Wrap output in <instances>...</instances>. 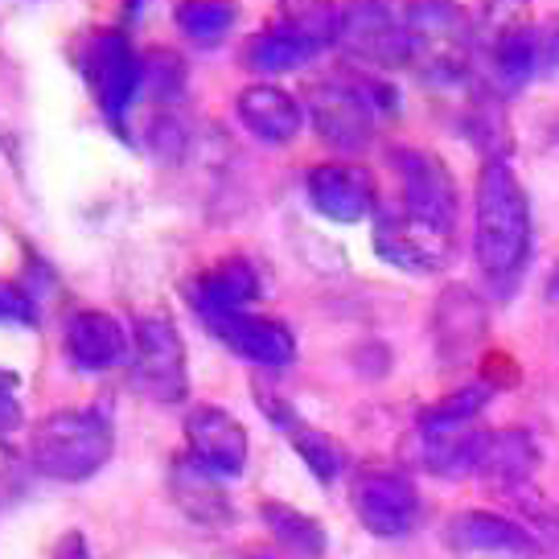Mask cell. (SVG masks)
I'll return each mask as SVG.
<instances>
[{
	"label": "cell",
	"instance_id": "1",
	"mask_svg": "<svg viewBox=\"0 0 559 559\" xmlns=\"http://www.w3.org/2000/svg\"><path fill=\"white\" fill-rule=\"evenodd\" d=\"M535 251L531 198L507 157H486L473 190V255L493 284H514Z\"/></svg>",
	"mask_w": 559,
	"mask_h": 559
},
{
	"label": "cell",
	"instance_id": "2",
	"mask_svg": "<svg viewBox=\"0 0 559 559\" xmlns=\"http://www.w3.org/2000/svg\"><path fill=\"white\" fill-rule=\"evenodd\" d=\"M116 453V428L99 407H62L29 432V461L53 481H87Z\"/></svg>",
	"mask_w": 559,
	"mask_h": 559
},
{
	"label": "cell",
	"instance_id": "3",
	"mask_svg": "<svg viewBox=\"0 0 559 559\" xmlns=\"http://www.w3.org/2000/svg\"><path fill=\"white\" fill-rule=\"evenodd\" d=\"M395 95L374 79H321L305 91V111L321 140L337 153H362L374 136V116L386 111Z\"/></svg>",
	"mask_w": 559,
	"mask_h": 559
},
{
	"label": "cell",
	"instance_id": "4",
	"mask_svg": "<svg viewBox=\"0 0 559 559\" xmlns=\"http://www.w3.org/2000/svg\"><path fill=\"white\" fill-rule=\"evenodd\" d=\"M132 383L157 403H181L190 395L186 342L169 313H140L132 321Z\"/></svg>",
	"mask_w": 559,
	"mask_h": 559
},
{
	"label": "cell",
	"instance_id": "5",
	"mask_svg": "<svg viewBox=\"0 0 559 559\" xmlns=\"http://www.w3.org/2000/svg\"><path fill=\"white\" fill-rule=\"evenodd\" d=\"M333 41H337L333 9H297V13H284L272 25H263L260 34L247 41L243 62L255 74H284V70L313 62Z\"/></svg>",
	"mask_w": 559,
	"mask_h": 559
},
{
	"label": "cell",
	"instance_id": "6",
	"mask_svg": "<svg viewBox=\"0 0 559 559\" xmlns=\"http://www.w3.org/2000/svg\"><path fill=\"white\" fill-rule=\"evenodd\" d=\"M374 251H379V260L400 272L432 276V272L449 267L456 243L453 227L407 214V210H391V214H379V223H374Z\"/></svg>",
	"mask_w": 559,
	"mask_h": 559
},
{
	"label": "cell",
	"instance_id": "7",
	"mask_svg": "<svg viewBox=\"0 0 559 559\" xmlns=\"http://www.w3.org/2000/svg\"><path fill=\"white\" fill-rule=\"evenodd\" d=\"M349 502L358 523L374 539H403L419 523V489L400 469H362L349 481Z\"/></svg>",
	"mask_w": 559,
	"mask_h": 559
},
{
	"label": "cell",
	"instance_id": "8",
	"mask_svg": "<svg viewBox=\"0 0 559 559\" xmlns=\"http://www.w3.org/2000/svg\"><path fill=\"white\" fill-rule=\"evenodd\" d=\"M87 74L95 99H99V111L111 120L116 132H123V120L136 107V95L144 87V53H136L123 29H104L91 41Z\"/></svg>",
	"mask_w": 559,
	"mask_h": 559
},
{
	"label": "cell",
	"instance_id": "9",
	"mask_svg": "<svg viewBox=\"0 0 559 559\" xmlns=\"http://www.w3.org/2000/svg\"><path fill=\"white\" fill-rule=\"evenodd\" d=\"M186 449H190L186 456L198 461L206 473H214L218 481H230V477H243L251 440H247V428L230 416L227 407L202 403L186 416Z\"/></svg>",
	"mask_w": 559,
	"mask_h": 559
},
{
	"label": "cell",
	"instance_id": "10",
	"mask_svg": "<svg viewBox=\"0 0 559 559\" xmlns=\"http://www.w3.org/2000/svg\"><path fill=\"white\" fill-rule=\"evenodd\" d=\"M391 165H395V174H400L403 210L453 227L456 202H461V198H456V181H453V174H449V165H444L437 153H428V148H395V153H391Z\"/></svg>",
	"mask_w": 559,
	"mask_h": 559
},
{
	"label": "cell",
	"instance_id": "11",
	"mask_svg": "<svg viewBox=\"0 0 559 559\" xmlns=\"http://www.w3.org/2000/svg\"><path fill=\"white\" fill-rule=\"evenodd\" d=\"M305 198L309 206L330 218V223H362L367 214H374V177L362 165H349V160H325L313 165L305 177Z\"/></svg>",
	"mask_w": 559,
	"mask_h": 559
},
{
	"label": "cell",
	"instance_id": "12",
	"mask_svg": "<svg viewBox=\"0 0 559 559\" xmlns=\"http://www.w3.org/2000/svg\"><path fill=\"white\" fill-rule=\"evenodd\" d=\"M337 46L362 62H407V21L386 4H354L337 13Z\"/></svg>",
	"mask_w": 559,
	"mask_h": 559
},
{
	"label": "cell",
	"instance_id": "13",
	"mask_svg": "<svg viewBox=\"0 0 559 559\" xmlns=\"http://www.w3.org/2000/svg\"><path fill=\"white\" fill-rule=\"evenodd\" d=\"M263 280L255 272V263L243 260V255H230V260L206 267L202 276H193L186 284V297L198 309L202 321H223V317L247 313L251 300H260Z\"/></svg>",
	"mask_w": 559,
	"mask_h": 559
},
{
	"label": "cell",
	"instance_id": "14",
	"mask_svg": "<svg viewBox=\"0 0 559 559\" xmlns=\"http://www.w3.org/2000/svg\"><path fill=\"white\" fill-rule=\"evenodd\" d=\"M210 330L223 346H230L239 358H247V362H255L263 370H284L293 367V358H297V337L276 317L235 313L223 317V321H210Z\"/></svg>",
	"mask_w": 559,
	"mask_h": 559
},
{
	"label": "cell",
	"instance_id": "15",
	"mask_svg": "<svg viewBox=\"0 0 559 559\" xmlns=\"http://www.w3.org/2000/svg\"><path fill=\"white\" fill-rule=\"evenodd\" d=\"M67 358L83 374H104L128 358V330L104 309H79L67 317Z\"/></svg>",
	"mask_w": 559,
	"mask_h": 559
},
{
	"label": "cell",
	"instance_id": "16",
	"mask_svg": "<svg viewBox=\"0 0 559 559\" xmlns=\"http://www.w3.org/2000/svg\"><path fill=\"white\" fill-rule=\"evenodd\" d=\"M235 111L247 132L263 144H288L300 136V123H305V104L276 83H247L235 95Z\"/></svg>",
	"mask_w": 559,
	"mask_h": 559
},
{
	"label": "cell",
	"instance_id": "17",
	"mask_svg": "<svg viewBox=\"0 0 559 559\" xmlns=\"http://www.w3.org/2000/svg\"><path fill=\"white\" fill-rule=\"evenodd\" d=\"M449 543L465 556H535V539L523 523L493 510H465L449 519Z\"/></svg>",
	"mask_w": 559,
	"mask_h": 559
},
{
	"label": "cell",
	"instance_id": "18",
	"mask_svg": "<svg viewBox=\"0 0 559 559\" xmlns=\"http://www.w3.org/2000/svg\"><path fill=\"white\" fill-rule=\"evenodd\" d=\"M169 493H174L177 510L198 526H227L235 519L227 493L218 486V477L206 473L190 456H177L169 469Z\"/></svg>",
	"mask_w": 559,
	"mask_h": 559
},
{
	"label": "cell",
	"instance_id": "19",
	"mask_svg": "<svg viewBox=\"0 0 559 559\" xmlns=\"http://www.w3.org/2000/svg\"><path fill=\"white\" fill-rule=\"evenodd\" d=\"M481 444L486 432L477 424H419V449H424V465L440 477H473L477 461H481Z\"/></svg>",
	"mask_w": 559,
	"mask_h": 559
},
{
	"label": "cell",
	"instance_id": "20",
	"mask_svg": "<svg viewBox=\"0 0 559 559\" xmlns=\"http://www.w3.org/2000/svg\"><path fill=\"white\" fill-rule=\"evenodd\" d=\"M539 465V444L526 428H498L486 432L481 444V461H477V477H486L489 486L514 489Z\"/></svg>",
	"mask_w": 559,
	"mask_h": 559
},
{
	"label": "cell",
	"instance_id": "21",
	"mask_svg": "<svg viewBox=\"0 0 559 559\" xmlns=\"http://www.w3.org/2000/svg\"><path fill=\"white\" fill-rule=\"evenodd\" d=\"M260 407L276 419L280 428H284L288 444L297 449L300 461L309 465V473H313L317 481H325V486H330L333 477H342V469H346V449H342L337 440L325 437V432H321V428H313V424L297 419L288 407H280V403H272V400H260Z\"/></svg>",
	"mask_w": 559,
	"mask_h": 559
},
{
	"label": "cell",
	"instance_id": "22",
	"mask_svg": "<svg viewBox=\"0 0 559 559\" xmlns=\"http://www.w3.org/2000/svg\"><path fill=\"white\" fill-rule=\"evenodd\" d=\"M432 330H437V342H440V354H444V358L465 354V349L486 333V305L477 300L473 288L453 284V288H444V297H440L437 317H432Z\"/></svg>",
	"mask_w": 559,
	"mask_h": 559
},
{
	"label": "cell",
	"instance_id": "23",
	"mask_svg": "<svg viewBox=\"0 0 559 559\" xmlns=\"http://www.w3.org/2000/svg\"><path fill=\"white\" fill-rule=\"evenodd\" d=\"M493 74L507 91L526 87L539 79V25L535 21H514L493 41Z\"/></svg>",
	"mask_w": 559,
	"mask_h": 559
},
{
	"label": "cell",
	"instance_id": "24",
	"mask_svg": "<svg viewBox=\"0 0 559 559\" xmlns=\"http://www.w3.org/2000/svg\"><path fill=\"white\" fill-rule=\"evenodd\" d=\"M260 519H263V526L272 531V539H276L288 556L321 559V556H325V547H330V539H325V526L317 523L313 514L288 507V502H276V498L260 502Z\"/></svg>",
	"mask_w": 559,
	"mask_h": 559
},
{
	"label": "cell",
	"instance_id": "25",
	"mask_svg": "<svg viewBox=\"0 0 559 559\" xmlns=\"http://www.w3.org/2000/svg\"><path fill=\"white\" fill-rule=\"evenodd\" d=\"M235 21H239L235 4H181L177 9V29L202 50L223 46V37L235 29Z\"/></svg>",
	"mask_w": 559,
	"mask_h": 559
},
{
	"label": "cell",
	"instance_id": "26",
	"mask_svg": "<svg viewBox=\"0 0 559 559\" xmlns=\"http://www.w3.org/2000/svg\"><path fill=\"white\" fill-rule=\"evenodd\" d=\"M486 403H489V386L469 383V386H461V391H453V395H444L440 403H432V407H424V412H419V424H449V428L473 424V419L486 412Z\"/></svg>",
	"mask_w": 559,
	"mask_h": 559
},
{
	"label": "cell",
	"instance_id": "27",
	"mask_svg": "<svg viewBox=\"0 0 559 559\" xmlns=\"http://www.w3.org/2000/svg\"><path fill=\"white\" fill-rule=\"evenodd\" d=\"M25 428V403H21L17 370L0 367V444H13Z\"/></svg>",
	"mask_w": 559,
	"mask_h": 559
},
{
	"label": "cell",
	"instance_id": "28",
	"mask_svg": "<svg viewBox=\"0 0 559 559\" xmlns=\"http://www.w3.org/2000/svg\"><path fill=\"white\" fill-rule=\"evenodd\" d=\"M0 321H13V325H34L37 321V300L13 280H0Z\"/></svg>",
	"mask_w": 559,
	"mask_h": 559
},
{
	"label": "cell",
	"instance_id": "29",
	"mask_svg": "<svg viewBox=\"0 0 559 559\" xmlns=\"http://www.w3.org/2000/svg\"><path fill=\"white\" fill-rule=\"evenodd\" d=\"M539 25V74L543 79H556L559 74V13L556 17L535 21Z\"/></svg>",
	"mask_w": 559,
	"mask_h": 559
},
{
	"label": "cell",
	"instance_id": "30",
	"mask_svg": "<svg viewBox=\"0 0 559 559\" xmlns=\"http://www.w3.org/2000/svg\"><path fill=\"white\" fill-rule=\"evenodd\" d=\"M53 559H91L87 535H83V531H70V535H62V543L53 547Z\"/></svg>",
	"mask_w": 559,
	"mask_h": 559
},
{
	"label": "cell",
	"instance_id": "31",
	"mask_svg": "<svg viewBox=\"0 0 559 559\" xmlns=\"http://www.w3.org/2000/svg\"><path fill=\"white\" fill-rule=\"evenodd\" d=\"M239 559H280V556H267V551H260V547H255V551H243Z\"/></svg>",
	"mask_w": 559,
	"mask_h": 559
}]
</instances>
